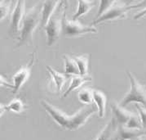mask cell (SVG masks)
<instances>
[{
  "label": "cell",
  "instance_id": "20",
  "mask_svg": "<svg viewBox=\"0 0 146 140\" xmlns=\"http://www.w3.org/2000/svg\"><path fill=\"white\" fill-rule=\"evenodd\" d=\"M7 111H12L17 114H21L25 111V105L24 102L20 98H14L6 106Z\"/></svg>",
  "mask_w": 146,
  "mask_h": 140
},
{
  "label": "cell",
  "instance_id": "8",
  "mask_svg": "<svg viewBox=\"0 0 146 140\" xmlns=\"http://www.w3.org/2000/svg\"><path fill=\"white\" fill-rule=\"evenodd\" d=\"M25 13V0H17L16 6L11 14L10 30L13 34H17L21 29V25Z\"/></svg>",
  "mask_w": 146,
  "mask_h": 140
},
{
  "label": "cell",
  "instance_id": "3",
  "mask_svg": "<svg viewBox=\"0 0 146 140\" xmlns=\"http://www.w3.org/2000/svg\"><path fill=\"white\" fill-rule=\"evenodd\" d=\"M66 8L64 7L61 17V35L63 36L73 38L97 32L93 25H85L78 20H69L66 16Z\"/></svg>",
  "mask_w": 146,
  "mask_h": 140
},
{
  "label": "cell",
  "instance_id": "23",
  "mask_svg": "<svg viewBox=\"0 0 146 140\" xmlns=\"http://www.w3.org/2000/svg\"><path fill=\"white\" fill-rule=\"evenodd\" d=\"M118 0H100L99 8L97 12L96 18L101 16L105 12H106L109 8H110L115 3H117Z\"/></svg>",
  "mask_w": 146,
  "mask_h": 140
},
{
  "label": "cell",
  "instance_id": "2",
  "mask_svg": "<svg viewBox=\"0 0 146 140\" xmlns=\"http://www.w3.org/2000/svg\"><path fill=\"white\" fill-rule=\"evenodd\" d=\"M41 23V7L36 5L25 13L21 29L20 38L17 47L29 44L33 41L35 29Z\"/></svg>",
  "mask_w": 146,
  "mask_h": 140
},
{
  "label": "cell",
  "instance_id": "15",
  "mask_svg": "<svg viewBox=\"0 0 146 140\" xmlns=\"http://www.w3.org/2000/svg\"><path fill=\"white\" fill-rule=\"evenodd\" d=\"M117 127V124L115 119L113 117L109 122L106 124L104 129L100 131L97 137L94 140H109L110 139L113 134L116 132Z\"/></svg>",
  "mask_w": 146,
  "mask_h": 140
},
{
  "label": "cell",
  "instance_id": "22",
  "mask_svg": "<svg viewBox=\"0 0 146 140\" xmlns=\"http://www.w3.org/2000/svg\"><path fill=\"white\" fill-rule=\"evenodd\" d=\"M126 127L130 129H142L141 126V122H140V117L138 115H136L135 113H131V117L127 121V122L125 124Z\"/></svg>",
  "mask_w": 146,
  "mask_h": 140
},
{
  "label": "cell",
  "instance_id": "4",
  "mask_svg": "<svg viewBox=\"0 0 146 140\" xmlns=\"http://www.w3.org/2000/svg\"><path fill=\"white\" fill-rule=\"evenodd\" d=\"M130 80V90L120 102L119 105L125 107L131 102L141 104L146 107V88L140 84L132 73L127 71Z\"/></svg>",
  "mask_w": 146,
  "mask_h": 140
},
{
  "label": "cell",
  "instance_id": "27",
  "mask_svg": "<svg viewBox=\"0 0 146 140\" xmlns=\"http://www.w3.org/2000/svg\"><path fill=\"white\" fill-rule=\"evenodd\" d=\"M5 111H7L6 106L2 104V103H0V118L5 113Z\"/></svg>",
  "mask_w": 146,
  "mask_h": 140
},
{
  "label": "cell",
  "instance_id": "17",
  "mask_svg": "<svg viewBox=\"0 0 146 140\" xmlns=\"http://www.w3.org/2000/svg\"><path fill=\"white\" fill-rule=\"evenodd\" d=\"M73 58L76 62L78 69L79 71V75L86 76L88 75V68H89V58L88 55H81L75 56Z\"/></svg>",
  "mask_w": 146,
  "mask_h": 140
},
{
  "label": "cell",
  "instance_id": "18",
  "mask_svg": "<svg viewBox=\"0 0 146 140\" xmlns=\"http://www.w3.org/2000/svg\"><path fill=\"white\" fill-rule=\"evenodd\" d=\"M64 62V71H65V75L67 76H77L79 75V71L78 69L76 62L74 61V59L68 57L66 55H64L63 57Z\"/></svg>",
  "mask_w": 146,
  "mask_h": 140
},
{
  "label": "cell",
  "instance_id": "28",
  "mask_svg": "<svg viewBox=\"0 0 146 140\" xmlns=\"http://www.w3.org/2000/svg\"><path fill=\"white\" fill-rule=\"evenodd\" d=\"M135 0H123V3L126 5H131Z\"/></svg>",
  "mask_w": 146,
  "mask_h": 140
},
{
  "label": "cell",
  "instance_id": "9",
  "mask_svg": "<svg viewBox=\"0 0 146 140\" xmlns=\"http://www.w3.org/2000/svg\"><path fill=\"white\" fill-rule=\"evenodd\" d=\"M62 3L63 0H43L41 6V26L43 28L49 19L58 9Z\"/></svg>",
  "mask_w": 146,
  "mask_h": 140
},
{
  "label": "cell",
  "instance_id": "12",
  "mask_svg": "<svg viewBox=\"0 0 146 140\" xmlns=\"http://www.w3.org/2000/svg\"><path fill=\"white\" fill-rule=\"evenodd\" d=\"M93 102L96 106V110L100 118H103L105 115L107 98L102 91L98 89H92Z\"/></svg>",
  "mask_w": 146,
  "mask_h": 140
},
{
  "label": "cell",
  "instance_id": "10",
  "mask_svg": "<svg viewBox=\"0 0 146 140\" xmlns=\"http://www.w3.org/2000/svg\"><path fill=\"white\" fill-rule=\"evenodd\" d=\"M116 133L117 140H131L145 135L146 130L130 129L124 125H117Z\"/></svg>",
  "mask_w": 146,
  "mask_h": 140
},
{
  "label": "cell",
  "instance_id": "26",
  "mask_svg": "<svg viewBox=\"0 0 146 140\" xmlns=\"http://www.w3.org/2000/svg\"><path fill=\"white\" fill-rule=\"evenodd\" d=\"M146 16V7H145L144 9H142L141 11L136 13L134 16V20H139V19H141L142 17H145Z\"/></svg>",
  "mask_w": 146,
  "mask_h": 140
},
{
  "label": "cell",
  "instance_id": "21",
  "mask_svg": "<svg viewBox=\"0 0 146 140\" xmlns=\"http://www.w3.org/2000/svg\"><path fill=\"white\" fill-rule=\"evenodd\" d=\"M12 5V0H2L0 2V22L9 15Z\"/></svg>",
  "mask_w": 146,
  "mask_h": 140
},
{
  "label": "cell",
  "instance_id": "14",
  "mask_svg": "<svg viewBox=\"0 0 146 140\" xmlns=\"http://www.w3.org/2000/svg\"><path fill=\"white\" fill-rule=\"evenodd\" d=\"M92 81V77L88 75L86 76H81V75H77V76H74L71 78V81H70V86L68 87L67 90L65 91L64 93L63 97L65 98L67 97L71 92L74 91L78 89V88L83 85V84H85L86 82Z\"/></svg>",
  "mask_w": 146,
  "mask_h": 140
},
{
  "label": "cell",
  "instance_id": "13",
  "mask_svg": "<svg viewBox=\"0 0 146 140\" xmlns=\"http://www.w3.org/2000/svg\"><path fill=\"white\" fill-rule=\"evenodd\" d=\"M96 5L94 0H78V8L76 12L72 17V20H78L90 12Z\"/></svg>",
  "mask_w": 146,
  "mask_h": 140
},
{
  "label": "cell",
  "instance_id": "16",
  "mask_svg": "<svg viewBox=\"0 0 146 140\" xmlns=\"http://www.w3.org/2000/svg\"><path fill=\"white\" fill-rule=\"evenodd\" d=\"M47 70L52 77V80L57 91H60L66 81V75L61 74L56 70L52 69L50 66H47Z\"/></svg>",
  "mask_w": 146,
  "mask_h": 140
},
{
  "label": "cell",
  "instance_id": "5",
  "mask_svg": "<svg viewBox=\"0 0 146 140\" xmlns=\"http://www.w3.org/2000/svg\"><path fill=\"white\" fill-rule=\"evenodd\" d=\"M145 2L146 0H145L144 2L138 3V4H135V5H126L124 3L117 4V3H115L110 8H109L101 16H100L99 17L96 18L92 22V25H96L97 24L103 23L105 21H116V20H119V19L126 18L127 14L130 10H131L133 8L140 7Z\"/></svg>",
  "mask_w": 146,
  "mask_h": 140
},
{
  "label": "cell",
  "instance_id": "19",
  "mask_svg": "<svg viewBox=\"0 0 146 140\" xmlns=\"http://www.w3.org/2000/svg\"><path fill=\"white\" fill-rule=\"evenodd\" d=\"M78 98L80 102L85 105H91L93 102V95H92V89L84 88H82L78 93Z\"/></svg>",
  "mask_w": 146,
  "mask_h": 140
},
{
  "label": "cell",
  "instance_id": "29",
  "mask_svg": "<svg viewBox=\"0 0 146 140\" xmlns=\"http://www.w3.org/2000/svg\"><path fill=\"white\" fill-rule=\"evenodd\" d=\"M63 2H64V7H68V0H63Z\"/></svg>",
  "mask_w": 146,
  "mask_h": 140
},
{
  "label": "cell",
  "instance_id": "1",
  "mask_svg": "<svg viewBox=\"0 0 146 140\" xmlns=\"http://www.w3.org/2000/svg\"><path fill=\"white\" fill-rule=\"evenodd\" d=\"M40 103L47 114L60 127L70 131L78 130L82 127L88 122L90 117L97 111L93 107L86 106L80 108L75 114L69 116L45 100H42Z\"/></svg>",
  "mask_w": 146,
  "mask_h": 140
},
{
  "label": "cell",
  "instance_id": "25",
  "mask_svg": "<svg viewBox=\"0 0 146 140\" xmlns=\"http://www.w3.org/2000/svg\"><path fill=\"white\" fill-rule=\"evenodd\" d=\"M0 87H7L13 88V84H10L3 76L0 75Z\"/></svg>",
  "mask_w": 146,
  "mask_h": 140
},
{
  "label": "cell",
  "instance_id": "7",
  "mask_svg": "<svg viewBox=\"0 0 146 140\" xmlns=\"http://www.w3.org/2000/svg\"><path fill=\"white\" fill-rule=\"evenodd\" d=\"M35 62V56H32V58L30 60V62L27 66L21 67L19 70H17L14 76L12 77V81H13V88H12V93L14 94L17 93L21 89V88L24 85V84L28 80V79L30 76L31 68Z\"/></svg>",
  "mask_w": 146,
  "mask_h": 140
},
{
  "label": "cell",
  "instance_id": "6",
  "mask_svg": "<svg viewBox=\"0 0 146 140\" xmlns=\"http://www.w3.org/2000/svg\"><path fill=\"white\" fill-rule=\"evenodd\" d=\"M62 12L56 14V12L49 19L46 25L43 27L47 35V44L48 46H52L61 35V17Z\"/></svg>",
  "mask_w": 146,
  "mask_h": 140
},
{
  "label": "cell",
  "instance_id": "24",
  "mask_svg": "<svg viewBox=\"0 0 146 140\" xmlns=\"http://www.w3.org/2000/svg\"><path fill=\"white\" fill-rule=\"evenodd\" d=\"M135 107L138 111V116L140 117L142 129L146 130V107L139 103H137Z\"/></svg>",
  "mask_w": 146,
  "mask_h": 140
},
{
  "label": "cell",
  "instance_id": "11",
  "mask_svg": "<svg viewBox=\"0 0 146 140\" xmlns=\"http://www.w3.org/2000/svg\"><path fill=\"white\" fill-rule=\"evenodd\" d=\"M111 110L113 114V118L115 119L117 125H125L132 113L125 109V107L120 106L119 103L117 102H112Z\"/></svg>",
  "mask_w": 146,
  "mask_h": 140
}]
</instances>
